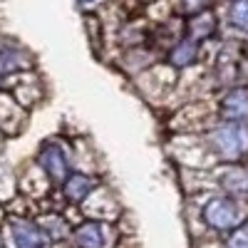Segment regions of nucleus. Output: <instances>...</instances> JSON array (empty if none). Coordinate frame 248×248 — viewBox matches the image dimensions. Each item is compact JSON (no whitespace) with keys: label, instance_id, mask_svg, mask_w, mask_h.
<instances>
[{"label":"nucleus","instance_id":"f257e3e1","mask_svg":"<svg viewBox=\"0 0 248 248\" xmlns=\"http://www.w3.org/2000/svg\"><path fill=\"white\" fill-rule=\"evenodd\" d=\"M30 164L43 174V179L50 184L52 191L60 189V184L77 169L75 137H67V134L57 132V134H50L45 139H40V144L32 152Z\"/></svg>","mask_w":248,"mask_h":248},{"label":"nucleus","instance_id":"f03ea898","mask_svg":"<svg viewBox=\"0 0 248 248\" xmlns=\"http://www.w3.org/2000/svg\"><path fill=\"white\" fill-rule=\"evenodd\" d=\"M209 154L221 164H238L248 154V124L218 122L203 137Z\"/></svg>","mask_w":248,"mask_h":248},{"label":"nucleus","instance_id":"7ed1b4c3","mask_svg":"<svg viewBox=\"0 0 248 248\" xmlns=\"http://www.w3.org/2000/svg\"><path fill=\"white\" fill-rule=\"evenodd\" d=\"M105 186V179H102L99 171L94 169H75L65 181L60 184V189L52 191V201L55 206L65 211H82L85 203Z\"/></svg>","mask_w":248,"mask_h":248},{"label":"nucleus","instance_id":"20e7f679","mask_svg":"<svg viewBox=\"0 0 248 248\" xmlns=\"http://www.w3.org/2000/svg\"><path fill=\"white\" fill-rule=\"evenodd\" d=\"M3 236L5 248H55L43 229L37 226L32 211H5L3 216Z\"/></svg>","mask_w":248,"mask_h":248},{"label":"nucleus","instance_id":"39448f33","mask_svg":"<svg viewBox=\"0 0 248 248\" xmlns=\"http://www.w3.org/2000/svg\"><path fill=\"white\" fill-rule=\"evenodd\" d=\"M122 231L119 223L105 221V218H92V216H79L72 223V231L65 248H114Z\"/></svg>","mask_w":248,"mask_h":248},{"label":"nucleus","instance_id":"423d86ee","mask_svg":"<svg viewBox=\"0 0 248 248\" xmlns=\"http://www.w3.org/2000/svg\"><path fill=\"white\" fill-rule=\"evenodd\" d=\"M201 223L209 231L226 233L236 231L243 223V211H241V201L226 196V194H214L201 203Z\"/></svg>","mask_w":248,"mask_h":248},{"label":"nucleus","instance_id":"0eeeda50","mask_svg":"<svg viewBox=\"0 0 248 248\" xmlns=\"http://www.w3.org/2000/svg\"><path fill=\"white\" fill-rule=\"evenodd\" d=\"M32 216H35L37 226L43 229V233L47 236V241H50L55 248H65V246H67L72 223L77 221V218L70 216V211L60 209V206H55V203L47 201L45 209H35Z\"/></svg>","mask_w":248,"mask_h":248},{"label":"nucleus","instance_id":"6e6552de","mask_svg":"<svg viewBox=\"0 0 248 248\" xmlns=\"http://www.w3.org/2000/svg\"><path fill=\"white\" fill-rule=\"evenodd\" d=\"M218 114H221V122L248 124V90L233 87L226 92L218 102Z\"/></svg>","mask_w":248,"mask_h":248},{"label":"nucleus","instance_id":"1a4fd4ad","mask_svg":"<svg viewBox=\"0 0 248 248\" xmlns=\"http://www.w3.org/2000/svg\"><path fill=\"white\" fill-rule=\"evenodd\" d=\"M218 186L226 196H231L236 201L248 199V169L238 167V164H226L218 171Z\"/></svg>","mask_w":248,"mask_h":248},{"label":"nucleus","instance_id":"9d476101","mask_svg":"<svg viewBox=\"0 0 248 248\" xmlns=\"http://www.w3.org/2000/svg\"><path fill=\"white\" fill-rule=\"evenodd\" d=\"M25 70H30V62L17 45L0 47V77H13V75H20Z\"/></svg>","mask_w":248,"mask_h":248},{"label":"nucleus","instance_id":"9b49d317","mask_svg":"<svg viewBox=\"0 0 248 248\" xmlns=\"http://www.w3.org/2000/svg\"><path fill=\"white\" fill-rule=\"evenodd\" d=\"M196 55H199V47H196V40H181L176 43L169 52V62L174 67H189L196 62Z\"/></svg>","mask_w":248,"mask_h":248},{"label":"nucleus","instance_id":"f8f14e48","mask_svg":"<svg viewBox=\"0 0 248 248\" xmlns=\"http://www.w3.org/2000/svg\"><path fill=\"white\" fill-rule=\"evenodd\" d=\"M223 248H248V226L241 223L236 231H231L223 241Z\"/></svg>","mask_w":248,"mask_h":248},{"label":"nucleus","instance_id":"ddd939ff","mask_svg":"<svg viewBox=\"0 0 248 248\" xmlns=\"http://www.w3.org/2000/svg\"><path fill=\"white\" fill-rule=\"evenodd\" d=\"M231 20L236 28L248 30V0H236L231 5Z\"/></svg>","mask_w":248,"mask_h":248},{"label":"nucleus","instance_id":"4468645a","mask_svg":"<svg viewBox=\"0 0 248 248\" xmlns=\"http://www.w3.org/2000/svg\"><path fill=\"white\" fill-rule=\"evenodd\" d=\"M3 223V221H0ZM0 248H5V236H3V226H0Z\"/></svg>","mask_w":248,"mask_h":248},{"label":"nucleus","instance_id":"2eb2a0df","mask_svg":"<svg viewBox=\"0 0 248 248\" xmlns=\"http://www.w3.org/2000/svg\"><path fill=\"white\" fill-rule=\"evenodd\" d=\"M0 92H5V77H0Z\"/></svg>","mask_w":248,"mask_h":248},{"label":"nucleus","instance_id":"dca6fc26","mask_svg":"<svg viewBox=\"0 0 248 248\" xmlns=\"http://www.w3.org/2000/svg\"><path fill=\"white\" fill-rule=\"evenodd\" d=\"M79 3H94V0H79Z\"/></svg>","mask_w":248,"mask_h":248}]
</instances>
